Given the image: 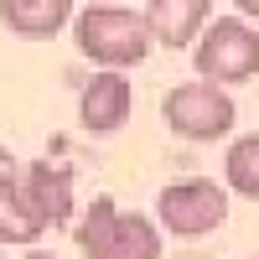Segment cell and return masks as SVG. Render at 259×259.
<instances>
[{"label":"cell","instance_id":"7","mask_svg":"<svg viewBox=\"0 0 259 259\" xmlns=\"http://www.w3.org/2000/svg\"><path fill=\"white\" fill-rule=\"evenodd\" d=\"M130 104H135V89H130L124 73H99V78H89L83 104H78L83 130H89V135H114V130L130 119Z\"/></svg>","mask_w":259,"mask_h":259},{"label":"cell","instance_id":"14","mask_svg":"<svg viewBox=\"0 0 259 259\" xmlns=\"http://www.w3.org/2000/svg\"><path fill=\"white\" fill-rule=\"evenodd\" d=\"M0 161H11V156H6V145H0Z\"/></svg>","mask_w":259,"mask_h":259},{"label":"cell","instance_id":"3","mask_svg":"<svg viewBox=\"0 0 259 259\" xmlns=\"http://www.w3.org/2000/svg\"><path fill=\"white\" fill-rule=\"evenodd\" d=\"M192 62H197L202 83H249L259 73V31L244 16H218L202 31V41L192 47Z\"/></svg>","mask_w":259,"mask_h":259},{"label":"cell","instance_id":"9","mask_svg":"<svg viewBox=\"0 0 259 259\" xmlns=\"http://www.w3.org/2000/svg\"><path fill=\"white\" fill-rule=\"evenodd\" d=\"M41 233H47V223H41V212L31 207L26 182L0 166V244H36Z\"/></svg>","mask_w":259,"mask_h":259},{"label":"cell","instance_id":"8","mask_svg":"<svg viewBox=\"0 0 259 259\" xmlns=\"http://www.w3.org/2000/svg\"><path fill=\"white\" fill-rule=\"evenodd\" d=\"M26 197L41 212V223L57 228L73 218V171L68 166H52V161H31L26 166Z\"/></svg>","mask_w":259,"mask_h":259},{"label":"cell","instance_id":"10","mask_svg":"<svg viewBox=\"0 0 259 259\" xmlns=\"http://www.w3.org/2000/svg\"><path fill=\"white\" fill-rule=\"evenodd\" d=\"M0 21H6L16 36L41 41V36H57L68 21H78V11L68 0H6V6H0Z\"/></svg>","mask_w":259,"mask_h":259},{"label":"cell","instance_id":"5","mask_svg":"<svg viewBox=\"0 0 259 259\" xmlns=\"http://www.w3.org/2000/svg\"><path fill=\"white\" fill-rule=\"evenodd\" d=\"M156 212H161V223L177 233V239H202V233L223 228V218H228V192L218 182H207V177H187V182H171L161 192Z\"/></svg>","mask_w":259,"mask_h":259},{"label":"cell","instance_id":"13","mask_svg":"<svg viewBox=\"0 0 259 259\" xmlns=\"http://www.w3.org/2000/svg\"><path fill=\"white\" fill-rule=\"evenodd\" d=\"M26 259H57V254H47V249H31V254H26Z\"/></svg>","mask_w":259,"mask_h":259},{"label":"cell","instance_id":"11","mask_svg":"<svg viewBox=\"0 0 259 259\" xmlns=\"http://www.w3.org/2000/svg\"><path fill=\"white\" fill-rule=\"evenodd\" d=\"M223 177L239 197H259V130L254 135H239L223 156Z\"/></svg>","mask_w":259,"mask_h":259},{"label":"cell","instance_id":"12","mask_svg":"<svg viewBox=\"0 0 259 259\" xmlns=\"http://www.w3.org/2000/svg\"><path fill=\"white\" fill-rule=\"evenodd\" d=\"M239 16H254L259 21V0H239Z\"/></svg>","mask_w":259,"mask_h":259},{"label":"cell","instance_id":"4","mask_svg":"<svg viewBox=\"0 0 259 259\" xmlns=\"http://www.w3.org/2000/svg\"><path fill=\"white\" fill-rule=\"evenodd\" d=\"M161 114L166 124L177 130L182 140H218L233 130V119H239V109H233V99L218 89V83H182V89H171L161 99Z\"/></svg>","mask_w":259,"mask_h":259},{"label":"cell","instance_id":"6","mask_svg":"<svg viewBox=\"0 0 259 259\" xmlns=\"http://www.w3.org/2000/svg\"><path fill=\"white\" fill-rule=\"evenodd\" d=\"M212 21L218 16L207 0H150L145 6V26L161 47H197Z\"/></svg>","mask_w":259,"mask_h":259},{"label":"cell","instance_id":"1","mask_svg":"<svg viewBox=\"0 0 259 259\" xmlns=\"http://www.w3.org/2000/svg\"><path fill=\"white\" fill-rule=\"evenodd\" d=\"M73 36L83 57H94L104 73H119V68H135L150 52V26H145V11H130V6H83L73 21Z\"/></svg>","mask_w":259,"mask_h":259},{"label":"cell","instance_id":"2","mask_svg":"<svg viewBox=\"0 0 259 259\" xmlns=\"http://www.w3.org/2000/svg\"><path fill=\"white\" fill-rule=\"evenodd\" d=\"M83 259H161V233L150 218L114 207V197H94L89 218L78 228Z\"/></svg>","mask_w":259,"mask_h":259}]
</instances>
